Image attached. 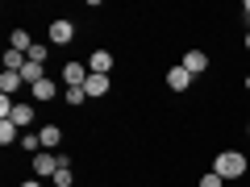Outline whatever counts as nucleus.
I'll return each mask as SVG.
<instances>
[{
  "mask_svg": "<svg viewBox=\"0 0 250 187\" xmlns=\"http://www.w3.org/2000/svg\"><path fill=\"white\" fill-rule=\"evenodd\" d=\"M213 170L229 183V179H246V170H250V158L242 150H217V158H213Z\"/></svg>",
  "mask_w": 250,
  "mask_h": 187,
  "instance_id": "1",
  "label": "nucleus"
},
{
  "mask_svg": "<svg viewBox=\"0 0 250 187\" xmlns=\"http://www.w3.org/2000/svg\"><path fill=\"white\" fill-rule=\"evenodd\" d=\"M46 37H50V46H71V42H75V21L54 17L50 29H46Z\"/></svg>",
  "mask_w": 250,
  "mask_h": 187,
  "instance_id": "2",
  "label": "nucleus"
},
{
  "mask_svg": "<svg viewBox=\"0 0 250 187\" xmlns=\"http://www.w3.org/2000/svg\"><path fill=\"white\" fill-rule=\"evenodd\" d=\"M88 62H80V58H67L62 62V83H67V88H83V83H88Z\"/></svg>",
  "mask_w": 250,
  "mask_h": 187,
  "instance_id": "3",
  "label": "nucleus"
},
{
  "mask_svg": "<svg viewBox=\"0 0 250 187\" xmlns=\"http://www.w3.org/2000/svg\"><path fill=\"white\" fill-rule=\"evenodd\" d=\"M117 67V58H113V50H104V46H96V50L88 54V71L92 75H108Z\"/></svg>",
  "mask_w": 250,
  "mask_h": 187,
  "instance_id": "4",
  "label": "nucleus"
},
{
  "mask_svg": "<svg viewBox=\"0 0 250 187\" xmlns=\"http://www.w3.org/2000/svg\"><path fill=\"white\" fill-rule=\"evenodd\" d=\"M54 170H59V154L54 150L34 154V179H54Z\"/></svg>",
  "mask_w": 250,
  "mask_h": 187,
  "instance_id": "5",
  "label": "nucleus"
},
{
  "mask_svg": "<svg viewBox=\"0 0 250 187\" xmlns=\"http://www.w3.org/2000/svg\"><path fill=\"white\" fill-rule=\"evenodd\" d=\"M208 62H213V58H208V50H200V46H188V50H184V67L192 75H205Z\"/></svg>",
  "mask_w": 250,
  "mask_h": 187,
  "instance_id": "6",
  "label": "nucleus"
},
{
  "mask_svg": "<svg viewBox=\"0 0 250 187\" xmlns=\"http://www.w3.org/2000/svg\"><path fill=\"white\" fill-rule=\"evenodd\" d=\"M29 96L38 100V104H54V100L62 96V88L54 79H42V83H34V88H29Z\"/></svg>",
  "mask_w": 250,
  "mask_h": 187,
  "instance_id": "7",
  "label": "nucleus"
},
{
  "mask_svg": "<svg viewBox=\"0 0 250 187\" xmlns=\"http://www.w3.org/2000/svg\"><path fill=\"white\" fill-rule=\"evenodd\" d=\"M83 92H88V100H108V92H113V79H108V75H88Z\"/></svg>",
  "mask_w": 250,
  "mask_h": 187,
  "instance_id": "8",
  "label": "nucleus"
},
{
  "mask_svg": "<svg viewBox=\"0 0 250 187\" xmlns=\"http://www.w3.org/2000/svg\"><path fill=\"white\" fill-rule=\"evenodd\" d=\"M192 79H196V75L188 71L184 62H179V67H171V71H167V88H171V92H188V88H192Z\"/></svg>",
  "mask_w": 250,
  "mask_h": 187,
  "instance_id": "9",
  "label": "nucleus"
},
{
  "mask_svg": "<svg viewBox=\"0 0 250 187\" xmlns=\"http://www.w3.org/2000/svg\"><path fill=\"white\" fill-rule=\"evenodd\" d=\"M50 183L54 187H75V170H71V158H67V154H59V170H54Z\"/></svg>",
  "mask_w": 250,
  "mask_h": 187,
  "instance_id": "10",
  "label": "nucleus"
},
{
  "mask_svg": "<svg viewBox=\"0 0 250 187\" xmlns=\"http://www.w3.org/2000/svg\"><path fill=\"white\" fill-rule=\"evenodd\" d=\"M9 50H21V54L34 50V37H29V29H13V34H9Z\"/></svg>",
  "mask_w": 250,
  "mask_h": 187,
  "instance_id": "11",
  "label": "nucleus"
},
{
  "mask_svg": "<svg viewBox=\"0 0 250 187\" xmlns=\"http://www.w3.org/2000/svg\"><path fill=\"white\" fill-rule=\"evenodd\" d=\"M38 137H42V150H54V146H59L62 142V125H42V133H38Z\"/></svg>",
  "mask_w": 250,
  "mask_h": 187,
  "instance_id": "12",
  "label": "nucleus"
},
{
  "mask_svg": "<svg viewBox=\"0 0 250 187\" xmlns=\"http://www.w3.org/2000/svg\"><path fill=\"white\" fill-rule=\"evenodd\" d=\"M34 104H17V108H13V116H9V121L13 125H17V129H29V125H34Z\"/></svg>",
  "mask_w": 250,
  "mask_h": 187,
  "instance_id": "13",
  "label": "nucleus"
},
{
  "mask_svg": "<svg viewBox=\"0 0 250 187\" xmlns=\"http://www.w3.org/2000/svg\"><path fill=\"white\" fill-rule=\"evenodd\" d=\"M21 83H25V79H21L17 71H4V75H0V96H17Z\"/></svg>",
  "mask_w": 250,
  "mask_h": 187,
  "instance_id": "14",
  "label": "nucleus"
},
{
  "mask_svg": "<svg viewBox=\"0 0 250 187\" xmlns=\"http://www.w3.org/2000/svg\"><path fill=\"white\" fill-rule=\"evenodd\" d=\"M0 146H21V129L13 121H0Z\"/></svg>",
  "mask_w": 250,
  "mask_h": 187,
  "instance_id": "15",
  "label": "nucleus"
},
{
  "mask_svg": "<svg viewBox=\"0 0 250 187\" xmlns=\"http://www.w3.org/2000/svg\"><path fill=\"white\" fill-rule=\"evenodd\" d=\"M62 100H67V108L75 112V108L88 104V92H83V88H62Z\"/></svg>",
  "mask_w": 250,
  "mask_h": 187,
  "instance_id": "16",
  "label": "nucleus"
},
{
  "mask_svg": "<svg viewBox=\"0 0 250 187\" xmlns=\"http://www.w3.org/2000/svg\"><path fill=\"white\" fill-rule=\"evenodd\" d=\"M21 79H25L29 88H34V83H42V79H46V71H42V62H25V67H21Z\"/></svg>",
  "mask_w": 250,
  "mask_h": 187,
  "instance_id": "17",
  "label": "nucleus"
},
{
  "mask_svg": "<svg viewBox=\"0 0 250 187\" xmlns=\"http://www.w3.org/2000/svg\"><path fill=\"white\" fill-rule=\"evenodd\" d=\"M29 62V54H21V50H4V71H17L21 75V67Z\"/></svg>",
  "mask_w": 250,
  "mask_h": 187,
  "instance_id": "18",
  "label": "nucleus"
},
{
  "mask_svg": "<svg viewBox=\"0 0 250 187\" xmlns=\"http://www.w3.org/2000/svg\"><path fill=\"white\" fill-rule=\"evenodd\" d=\"M196 187H225V179L217 175V170H208V175H200V183Z\"/></svg>",
  "mask_w": 250,
  "mask_h": 187,
  "instance_id": "19",
  "label": "nucleus"
},
{
  "mask_svg": "<svg viewBox=\"0 0 250 187\" xmlns=\"http://www.w3.org/2000/svg\"><path fill=\"white\" fill-rule=\"evenodd\" d=\"M29 62H42L46 67V46H34V50H29Z\"/></svg>",
  "mask_w": 250,
  "mask_h": 187,
  "instance_id": "20",
  "label": "nucleus"
},
{
  "mask_svg": "<svg viewBox=\"0 0 250 187\" xmlns=\"http://www.w3.org/2000/svg\"><path fill=\"white\" fill-rule=\"evenodd\" d=\"M21 187H42V179H21Z\"/></svg>",
  "mask_w": 250,
  "mask_h": 187,
  "instance_id": "21",
  "label": "nucleus"
},
{
  "mask_svg": "<svg viewBox=\"0 0 250 187\" xmlns=\"http://www.w3.org/2000/svg\"><path fill=\"white\" fill-rule=\"evenodd\" d=\"M242 50L250 54V29H246V34H242Z\"/></svg>",
  "mask_w": 250,
  "mask_h": 187,
  "instance_id": "22",
  "label": "nucleus"
},
{
  "mask_svg": "<svg viewBox=\"0 0 250 187\" xmlns=\"http://www.w3.org/2000/svg\"><path fill=\"white\" fill-rule=\"evenodd\" d=\"M242 17H246V21H250V0H242Z\"/></svg>",
  "mask_w": 250,
  "mask_h": 187,
  "instance_id": "23",
  "label": "nucleus"
},
{
  "mask_svg": "<svg viewBox=\"0 0 250 187\" xmlns=\"http://www.w3.org/2000/svg\"><path fill=\"white\" fill-rule=\"evenodd\" d=\"M242 88H246V92H250V71H246V75H242Z\"/></svg>",
  "mask_w": 250,
  "mask_h": 187,
  "instance_id": "24",
  "label": "nucleus"
},
{
  "mask_svg": "<svg viewBox=\"0 0 250 187\" xmlns=\"http://www.w3.org/2000/svg\"><path fill=\"white\" fill-rule=\"evenodd\" d=\"M246 137H250V121H246Z\"/></svg>",
  "mask_w": 250,
  "mask_h": 187,
  "instance_id": "25",
  "label": "nucleus"
}]
</instances>
